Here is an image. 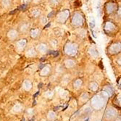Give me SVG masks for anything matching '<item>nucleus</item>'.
<instances>
[{
	"mask_svg": "<svg viewBox=\"0 0 121 121\" xmlns=\"http://www.w3.org/2000/svg\"><path fill=\"white\" fill-rule=\"evenodd\" d=\"M84 23V18L83 15L79 13H76L73 15L72 17V25L74 27H81L83 26Z\"/></svg>",
	"mask_w": 121,
	"mask_h": 121,
	"instance_id": "obj_1",
	"label": "nucleus"
},
{
	"mask_svg": "<svg viewBox=\"0 0 121 121\" xmlns=\"http://www.w3.org/2000/svg\"><path fill=\"white\" fill-rule=\"evenodd\" d=\"M118 9V6L114 2H107L105 4V11L109 15H111L117 12Z\"/></svg>",
	"mask_w": 121,
	"mask_h": 121,
	"instance_id": "obj_2",
	"label": "nucleus"
},
{
	"mask_svg": "<svg viewBox=\"0 0 121 121\" xmlns=\"http://www.w3.org/2000/svg\"><path fill=\"white\" fill-rule=\"evenodd\" d=\"M70 16V12L69 10H64L60 12L57 15V21L60 23H64L65 21L68 20V17Z\"/></svg>",
	"mask_w": 121,
	"mask_h": 121,
	"instance_id": "obj_3",
	"label": "nucleus"
},
{
	"mask_svg": "<svg viewBox=\"0 0 121 121\" xmlns=\"http://www.w3.org/2000/svg\"><path fill=\"white\" fill-rule=\"evenodd\" d=\"M104 29L105 30L106 33L107 34H112V33L115 32L117 30V26L112 22H106L104 26Z\"/></svg>",
	"mask_w": 121,
	"mask_h": 121,
	"instance_id": "obj_4",
	"label": "nucleus"
},
{
	"mask_svg": "<svg viewBox=\"0 0 121 121\" xmlns=\"http://www.w3.org/2000/svg\"><path fill=\"white\" fill-rule=\"evenodd\" d=\"M7 36L9 39L11 40H15V39L17 38L18 36V31L15 30V29H12L10 30L8 33H7Z\"/></svg>",
	"mask_w": 121,
	"mask_h": 121,
	"instance_id": "obj_5",
	"label": "nucleus"
},
{
	"mask_svg": "<svg viewBox=\"0 0 121 121\" xmlns=\"http://www.w3.org/2000/svg\"><path fill=\"white\" fill-rule=\"evenodd\" d=\"M19 30L22 33H26L28 30L29 28V24L26 22H24V23H22L20 24V26H19Z\"/></svg>",
	"mask_w": 121,
	"mask_h": 121,
	"instance_id": "obj_6",
	"label": "nucleus"
},
{
	"mask_svg": "<svg viewBox=\"0 0 121 121\" xmlns=\"http://www.w3.org/2000/svg\"><path fill=\"white\" fill-rule=\"evenodd\" d=\"M39 33H40V30L38 28H34V29H32L30 30V36L33 38V39H36L38 37V36L39 35Z\"/></svg>",
	"mask_w": 121,
	"mask_h": 121,
	"instance_id": "obj_7",
	"label": "nucleus"
},
{
	"mask_svg": "<svg viewBox=\"0 0 121 121\" xmlns=\"http://www.w3.org/2000/svg\"><path fill=\"white\" fill-rule=\"evenodd\" d=\"M31 15L33 16V17H38L40 16L41 15V10L39 9H37V8H34V9H33L32 11H31Z\"/></svg>",
	"mask_w": 121,
	"mask_h": 121,
	"instance_id": "obj_8",
	"label": "nucleus"
},
{
	"mask_svg": "<svg viewBox=\"0 0 121 121\" xmlns=\"http://www.w3.org/2000/svg\"><path fill=\"white\" fill-rule=\"evenodd\" d=\"M65 49H66V52H69V53H73L74 52H75V46L73 44H71V43H69L65 47Z\"/></svg>",
	"mask_w": 121,
	"mask_h": 121,
	"instance_id": "obj_9",
	"label": "nucleus"
},
{
	"mask_svg": "<svg viewBox=\"0 0 121 121\" xmlns=\"http://www.w3.org/2000/svg\"><path fill=\"white\" fill-rule=\"evenodd\" d=\"M2 4L4 7L8 8L12 5V0H2Z\"/></svg>",
	"mask_w": 121,
	"mask_h": 121,
	"instance_id": "obj_10",
	"label": "nucleus"
},
{
	"mask_svg": "<svg viewBox=\"0 0 121 121\" xmlns=\"http://www.w3.org/2000/svg\"><path fill=\"white\" fill-rule=\"evenodd\" d=\"M61 1L62 0H49V2L51 4H52L54 6H56V5L59 4Z\"/></svg>",
	"mask_w": 121,
	"mask_h": 121,
	"instance_id": "obj_11",
	"label": "nucleus"
},
{
	"mask_svg": "<svg viewBox=\"0 0 121 121\" xmlns=\"http://www.w3.org/2000/svg\"><path fill=\"white\" fill-rule=\"evenodd\" d=\"M27 8H28V5L27 4H22V5H20V7H17V9H18V10H20V11H26V9H27Z\"/></svg>",
	"mask_w": 121,
	"mask_h": 121,
	"instance_id": "obj_12",
	"label": "nucleus"
},
{
	"mask_svg": "<svg viewBox=\"0 0 121 121\" xmlns=\"http://www.w3.org/2000/svg\"><path fill=\"white\" fill-rule=\"evenodd\" d=\"M40 21H41V23H42V24H47V18L45 17H41V18H40Z\"/></svg>",
	"mask_w": 121,
	"mask_h": 121,
	"instance_id": "obj_13",
	"label": "nucleus"
},
{
	"mask_svg": "<svg viewBox=\"0 0 121 121\" xmlns=\"http://www.w3.org/2000/svg\"><path fill=\"white\" fill-rule=\"evenodd\" d=\"M90 20H91V21H90V26H91V28H93L94 27V19L93 17H91Z\"/></svg>",
	"mask_w": 121,
	"mask_h": 121,
	"instance_id": "obj_14",
	"label": "nucleus"
},
{
	"mask_svg": "<svg viewBox=\"0 0 121 121\" xmlns=\"http://www.w3.org/2000/svg\"><path fill=\"white\" fill-rule=\"evenodd\" d=\"M22 2H23V4H30L31 2H32V0H22Z\"/></svg>",
	"mask_w": 121,
	"mask_h": 121,
	"instance_id": "obj_15",
	"label": "nucleus"
},
{
	"mask_svg": "<svg viewBox=\"0 0 121 121\" xmlns=\"http://www.w3.org/2000/svg\"><path fill=\"white\" fill-rule=\"evenodd\" d=\"M117 15L121 18V7H120L117 9Z\"/></svg>",
	"mask_w": 121,
	"mask_h": 121,
	"instance_id": "obj_16",
	"label": "nucleus"
},
{
	"mask_svg": "<svg viewBox=\"0 0 121 121\" xmlns=\"http://www.w3.org/2000/svg\"><path fill=\"white\" fill-rule=\"evenodd\" d=\"M17 11H18V9L17 8V9H15V10L12 11V12H10V13H9V15H13V14H15V13H17Z\"/></svg>",
	"mask_w": 121,
	"mask_h": 121,
	"instance_id": "obj_17",
	"label": "nucleus"
},
{
	"mask_svg": "<svg viewBox=\"0 0 121 121\" xmlns=\"http://www.w3.org/2000/svg\"><path fill=\"white\" fill-rule=\"evenodd\" d=\"M52 53L53 54V52H50V54H52ZM57 55H58V52H56L55 53H54V56H57Z\"/></svg>",
	"mask_w": 121,
	"mask_h": 121,
	"instance_id": "obj_18",
	"label": "nucleus"
},
{
	"mask_svg": "<svg viewBox=\"0 0 121 121\" xmlns=\"http://www.w3.org/2000/svg\"><path fill=\"white\" fill-rule=\"evenodd\" d=\"M49 26H50V24L49 23L48 25H47V26H45V27H44V28H48V27H49Z\"/></svg>",
	"mask_w": 121,
	"mask_h": 121,
	"instance_id": "obj_19",
	"label": "nucleus"
},
{
	"mask_svg": "<svg viewBox=\"0 0 121 121\" xmlns=\"http://www.w3.org/2000/svg\"><path fill=\"white\" fill-rule=\"evenodd\" d=\"M112 1H113V0H112Z\"/></svg>",
	"mask_w": 121,
	"mask_h": 121,
	"instance_id": "obj_20",
	"label": "nucleus"
}]
</instances>
